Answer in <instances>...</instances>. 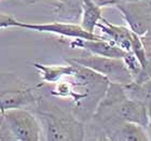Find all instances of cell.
I'll return each instance as SVG.
<instances>
[{
	"mask_svg": "<svg viewBox=\"0 0 151 141\" xmlns=\"http://www.w3.org/2000/svg\"><path fill=\"white\" fill-rule=\"evenodd\" d=\"M32 65L40 78L38 87L52 97L67 102L83 123L90 121L110 84L108 79L75 62Z\"/></svg>",
	"mask_w": 151,
	"mask_h": 141,
	"instance_id": "cell-1",
	"label": "cell"
},
{
	"mask_svg": "<svg viewBox=\"0 0 151 141\" xmlns=\"http://www.w3.org/2000/svg\"><path fill=\"white\" fill-rule=\"evenodd\" d=\"M124 121L146 127L148 108L140 101L129 97L123 85L110 82L94 114L85 123V140H105L106 132Z\"/></svg>",
	"mask_w": 151,
	"mask_h": 141,
	"instance_id": "cell-2",
	"label": "cell"
},
{
	"mask_svg": "<svg viewBox=\"0 0 151 141\" xmlns=\"http://www.w3.org/2000/svg\"><path fill=\"white\" fill-rule=\"evenodd\" d=\"M37 101L32 111L36 114L42 129L44 141L85 140V123L75 115L69 104L52 97L36 85Z\"/></svg>",
	"mask_w": 151,
	"mask_h": 141,
	"instance_id": "cell-3",
	"label": "cell"
},
{
	"mask_svg": "<svg viewBox=\"0 0 151 141\" xmlns=\"http://www.w3.org/2000/svg\"><path fill=\"white\" fill-rule=\"evenodd\" d=\"M78 51L73 55H65L64 59L75 62L84 67H88L93 71L97 72L109 80L111 83H118L121 85H127L133 82V77L126 68L123 58H113L88 53L83 50Z\"/></svg>",
	"mask_w": 151,
	"mask_h": 141,
	"instance_id": "cell-4",
	"label": "cell"
},
{
	"mask_svg": "<svg viewBox=\"0 0 151 141\" xmlns=\"http://www.w3.org/2000/svg\"><path fill=\"white\" fill-rule=\"evenodd\" d=\"M38 93L35 86H30L11 72H0V111L9 109H32L37 101Z\"/></svg>",
	"mask_w": 151,
	"mask_h": 141,
	"instance_id": "cell-5",
	"label": "cell"
},
{
	"mask_svg": "<svg viewBox=\"0 0 151 141\" xmlns=\"http://www.w3.org/2000/svg\"><path fill=\"white\" fill-rule=\"evenodd\" d=\"M3 123L13 140L42 141V129L36 114L27 108L9 109L2 112Z\"/></svg>",
	"mask_w": 151,
	"mask_h": 141,
	"instance_id": "cell-6",
	"label": "cell"
},
{
	"mask_svg": "<svg viewBox=\"0 0 151 141\" xmlns=\"http://www.w3.org/2000/svg\"><path fill=\"white\" fill-rule=\"evenodd\" d=\"M134 34L142 37L151 28V3L149 0H136L114 6Z\"/></svg>",
	"mask_w": 151,
	"mask_h": 141,
	"instance_id": "cell-7",
	"label": "cell"
},
{
	"mask_svg": "<svg viewBox=\"0 0 151 141\" xmlns=\"http://www.w3.org/2000/svg\"><path fill=\"white\" fill-rule=\"evenodd\" d=\"M19 28L27 29L30 31L42 32V34H51L64 39H99L103 36L88 32L81 27L80 24L76 23H67L55 21L49 23H19Z\"/></svg>",
	"mask_w": 151,
	"mask_h": 141,
	"instance_id": "cell-8",
	"label": "cell"
},
{
	"mask_svg": "<svg viewBox=\"0 0 151 141\" xmlns=\"http://www.w3.org/2000/svg\"><path fill=\"white\" fill-rule=\"evenodd\" d=\"M96 29H99L101 36H103L107 40L111 41L112 43L121 47L123 51H125V52L131 51L133 38H134L135 34L129 27L112 24L108 19L103 17L101 22L96 26Z\"/></svg>",
	"mask_w": 151,
	"mask_h": 141,
	"instance_id": "cell-9",
	"label": "cell"
},
{
	"mask_svg": "<svg viewBox=\"0 0 151 141\" xmlns=\"http://www.w3.org/2000/svg\"><path fill=\"white\" fill-rule=\"evenodd\" d=\"M106 141H149L145 127L131 122H121L105 136Z\"/></svg>",
	"mask_w": 151,
	"mask_h": 141,
	"instance_id": "cell-10",
	"label": "cell"
},
{
	"mask_svg": "<svg viewBox=\"0 0 151 141\" xmlns=\"http://www.w3.org/2000/svg\"><path fill=\"white\" fill-rule=\"evenodd\" d=\"M53 14L55 19L60 22L76 23L81 19L82 0H53Z\"/></svg>",
	"mask_w": 151,
	"mask_h": 141,
	"instance_id": "cell-11",
	"label": "cell"
},
{
	"mask_svg": "<svg viewBox=\"0 0 151 141\" xmlns=\"http://www.w3.org/2000/svg\"><path fill=\"white\" fill-rule=\"evenodd\" d=\"M103 8L93 1V0H82V14L80 19V25L83 29L88 32L95 34L97 24L101 21Z\"/></svg>",
	"mask_w": 151,
	"mask_h": 141,
	"instance_id": "cell-12",
	"label": "cell"
},
{
	"mask_svg": "<svg viewBox=\"0 0 151 141\" xmlns=\"http://www.w3.org/2000/svg\"><path fill=\"white\" fill-rule=\"evenodd\" d=\"M123 87L129 97L140 101L148 109H151V78L142 82L133 81Z\"/></svg>",
	"mask_w": 151,
	"mask_h": 141,
	"instance_id": "cell-13",
	"label": "cell"
},
{
	"mask_svg": "<svg viewBox=\"0 0 151 141\" xmlns=\"http://www.w3.org/2000/svg\"><path fill=\"white\" fill-rule=\"evenodd\" d=\"M140 39H142V45H144V49H145L146 58H147V67L142 70V72L140 73L138 78L134 80V81L137 82L145 81L147 79L151 78V28L146 32L145 35L142 36Z\"/></svg>",
	"mask_w": 151,
	"mask_h": 141,
	"instance_id": "cell-14",
	"label": "cell"
},
{
	"mask_svg": "<svg viewBox=\"0 0 151 141\" xmlns=\"http://www.w3.org/2000/svg\"><path fill=\"white\" fill-rule=\"evenodd\" d=\"M123 62L125 64V66L127 68V70L129 71V73L132 74L133 79L136 80L142 71V66L140 62H139V59L136 57L135 54L129 51V52H126L125 53V55L123 57Z\"/></svg>",
	"mask_w": 151,
	"mask_h": 141,
	"instance_id": "cell-15",
	"label": "cell"
},
{
	"mask_svg": "<svg viewBox=\"0 0 151 141\" xmlns=\"http://www.w3.org/2000/svg\"><path fill=\"white\" fill-rule=\"evenodd\" d=\"M19 21L16 19L15 17L6 14V13L0 12V30L8 28H19Z\"/></svg>",
	"mask_w": 151,
	"mask_h": 141,
	"instance_id": "cell-16",
	"label": "cell"
},
{
	"mask_svg": "<svg viewBox=\"0 0 151 141\" xmlns=\"http://www.w3.org/2000/svg\"><path fill=\"white\" fill-rule=\"evenodd\" d=\"M93 1L101 8H107V6H116L121 3L131 2V1H136V0H93Z\"/></svg>",
	"mask_w": 151,
	"mask_h": 141,
	"instance_id": "cell-17",
	"label": "cell"
},
{
	"mask_svg": "<svg viewBox=\"0 0 151 141\" xmlns=\"http://www.w3.org/2000/svg\"><path fill=\"white\" fill-rule=\"evenodd\" d=\"M149 141H151V109H148V124L145 127Z\"/></svg>",
	"mask_w": 151,
	"mask_h": 141,
	"instance_id": "cell-18",
	"label": "cell"
},
{
	"mask_svg": "<svg viewBox=\"0 0 151 141\" xmlns=\"http://www.w3.org/2000/svg\"><path fill=\"white\" fill-rule=\"evenodd\" d=\"M19 1L24 3H27V4H35V3L41 2V1H43V0H19Z\"/></svg>",
	"mask_w": 151,
	"mask_h": 141,
	"instance_id": "cell-19",
	"label": "cell"
},
{
	"mask_svg": "<svg viewBox=\"0 0 151 141\" xmlns=\"http://www.w3.org/2000/svg\"><path fill=\"white\" fill-rule=\"evenodd\" d=\"M3 123V116H2V112L0 111V124H2Z\"/></svg>",
	"mask_w": 151,
	"mask_h": 141,
	"instance_id": "cell-20",
	"label": "cell"
},
{
	"mask_svg": "<svg viewBox=\"0 0 151 141\" xmlns=\"http://www.w3.org/2000/svg\"><path fill=\"white\" fill-rule=\"evenodd\" d=\"M149 1H150V3H151V0H149Z\"/></svg>",
	"mask_w": 151,
	"mask_h": 141,
	"instance_id": "cell-21",
	"label": "cell"
}]
</instances>
